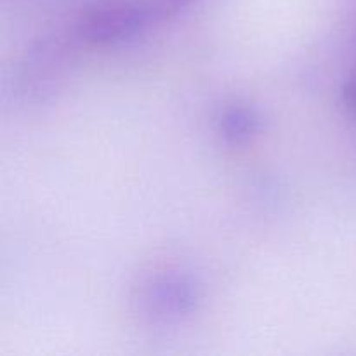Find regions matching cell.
Segmentation results:
<instances>
[{"mask_svg": "<svg viewBox=\"0 0 356 356\" xmlns=\"http://www.w3.org/2000/svg\"><path fill=\"white\" fill-rule=\"evenodd\" d=\"M153 23L148 3L115 2L89 10L79 24L80 37L92 44L106 45L134 37Z\"/></svg>", "mask_w": 356, "mask_h": 356, "instance_id": "7a4b0ae2", "label": "cell"}, {"mask_svg": "<svg viewBox=\"0 0 356 356\" xmlns=\"http://www.w3.org/2000/svg\"><path fill=\"white\" fill-rule=\"evenodd\" d=\"M259 115L252 108L247 106L226 108L218 120V127L222 138L235 145H242L254 138L259 131Z\"/></svg>", "mask_w": 356, "mask_h": 356, "instance_id": "3957f363", "label": "cell"}, {"mask_svg": "<svg viewBox=\"0 0 356 356\" xmlns=\"http://www.w3.org/2000/svg\"><path fill=\"white\" fill-rule=\"evenodd\" d=\"M343 96H344V103H346V106H350L351 110L356 111V79L351 80V82L344 87Z\"/></svg>", "mask_w": 356, "mask_h": 356, "instance_id": "5b68a950", "label": "cell"}, {"mask_svg": "<svg viewBox=\"0 0 356 356\" xmlns=\"http://www.w3.org/2000/svg\"><path fill=\"white\" fill-rule=\"evenodd\" d=\"M193 2L195 0H148L146 3H148L153 21H160L181 13Z\"/></svg>", "mask_w": 356, "mask_h": 356, "instance_id": "277c9868", "label": "cell"}, {"mask_svg": "<svg viewBox=\"0 0 356 356\" xmlns=\"http://www.w3.org/2000/svg\"><path fill=\"white\" fill-rule=\"evenodd\" d=\"M198 305V287L177 273L156 275L138 292L136 309L148 323L169 325L191 315Z\"/></svg>", "mask_w": 356, "mask_h": 356, "instance_id": "6da1fadb", "label": "cell"}]
</instances>
